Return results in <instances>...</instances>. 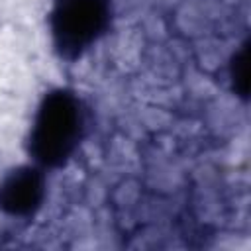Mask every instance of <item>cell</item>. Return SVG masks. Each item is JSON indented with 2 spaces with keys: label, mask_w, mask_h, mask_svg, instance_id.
I'll return each mask as SVG.
<instances>
[{
  "label": "cell",
  "mask_w": 251,
  "mask_h": 251,
  "mask_svg": "<svg viewBox=\"0 0 251 251\" xmlns=\"http://www.w3.org/2000/svg\"><path fill=\"white\" fill-rule=\"evenodd\" d=\"M47 194L45 169L37 163L18 165L0 176V212L12 218L33 216Z\"/></svg>",
  "instance_id": "3"
},
{
  "label": "cell",
  "mask_w": 251,
  "mask_h": 251,
  "mask_svg": "<svg viewBox=\"0 0 251 251\" xmlns=\"http://www.w3.org/2000/svg\"><path fill=\"white\" fill-rule=\"evenodd\" d=\"M84 133V108L71 88H53L43 94L31 120L27 151L43 169L65 165Z\"/></svg>",
  "instance_id": "1"
},
{
  "label": "cell",
  "mask_w": 251,
  "mask_h": 251,
  "mask_svg": "<svg viewBox=\"0 0 251 251\" xmlns=\"http://www.w3.org/2000/svg\"><path fill=\"white\" fill-rule=\"evenodd\" d=\"M110 24L108 0H55L49 12V31L61 59H78Z\"/></svg>",
  "instance_id": "2"
}]
</instances>
